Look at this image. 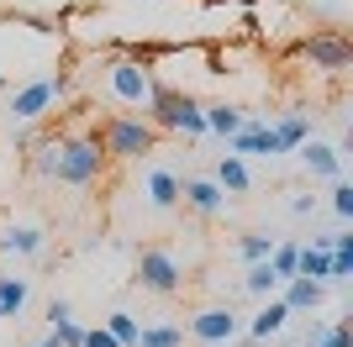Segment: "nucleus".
<instances>
[{
  "label": "nucleus",
  "mask_w": 353,
  "mask_h": 347,
  "mask_svg": "<svg viewBox=\"0 0 353 347\" xmlns=\"http://www.w3.org/2000/svg\"><path fill=\"white\" fill-rule=\"evenodd\" d=\"M37 169L59 185H95L105 174V153H101V137L95 132H69V137H53L43 143L37 153Z\"/></svg>",
  "instance_id": "obj_1"
},
{
  "label": "nucleus",
  "mask_w": 353,
  "mask_h": 347,
  "mask_svg": "<svg viewBox=\"0 0 353 347\" xmlns=\"http://www.w3.org/2000/svg\"><path fill=\"white\" fill-rule=\"evenodd\" d=\"M63 90H69V74L63 69H43L32 74V79H21V85H11V95H6V127H32V121H43L48 111H59Z\"/></svg>",
  "instance_id": "obj_2"
},
{
  "label": "nucleus",
  "mask_w": 353,
  "mask_h": 347,
  "mask_svg": "<svg viewBox=\"0 0 353 347\" xmlns=\"http://www.w3.org/2000/svg\"><path fill=\"white\" fill-rule=\"evenodd\" d=\"M95 137H101L105 163H132V158H148L159 147V132H153L148 116H105Z\"/></svg>",
  "instance_id": "obj_3"
},
{
  "label": "nucleus",
  "mask_w": 353,
  "mask_h": 347,
  "mask_svg": "<svg viewBox=\"0 0 353 347\" xmlns=\"http://www.w3.org/2000/svg\"><path fill=\"white\" fill-rule=\"evenodd\" d=\"M105 95H111V101L117 105H132V111H143L148 116V105L159 101V74L148 69L143 58H111V63H105Z\"/></svg>",
  "instance_id": "obj_4"
},
{
  "label": "nucleus",
  "mask_w": 353,
  "mask_h": 347,
  "mask_svg": "<svg viewBox=\"0 0 353 347\" xmlns=\"http://www.w3.org/2000/svg\"><path fill=\"white\" fill-rule=\"evenodd\" d=\"M153 132H174V137H206V111L201 101H190L185 90H159V101L148 105Z\"/></svg>",
  "instance_id": "obj_5"
},
{
  "label": "nucleus",
  "mask_w": 353,
  "mask_h": 347,
  "mask_svg": "<svg viewBox=\"0 0 353 347\" xmlns=\"http://www.w3.org/2000/svg\"><path fill=\"white\" fill-rule=\"evenodd\" d=\"M137 284L148 295H179L185 289V263L169 253V247H143L137 253Z\"/></svg>",
  "instance_id": "obj_6"
},
{
  "label": "nucleus",
  "mask_w": 353,
  "mask_h": 347,
  "mask_svg": "<svg viewBox=\"0 0 353 347\" xmlns=\"http://www.w3.org/2000/svg\"><path fill=\"white\" fill-rule=\"evenodd\" d=\"M306 63L322 74H343L353 63V43L338 32H316V37H306Z\"/></svg>",
  "instance_id": "obj_7"
},
{
  "label": "nucleus",
  "mask_w": 353,
  "mask_h": 347,
  "mask_svg": "<svg viewBox=\"0 0 353 347\" xmlns=\"http://www.w3.org/2000/svg\"><path fill=\"white\" fill-rule=\"evenodd\" d=\"M227 153L232 158H280V137L269 121H248L237 137H227Z\"/></svg>",
  "instance_id": "obj_8"
},
{
  "label": "nucleus",
  "mask_w": 353,
  "mask_h": 347,
  "mask_svg": "<svg viewBox=\"0 0 353 347\" xmlns=\"http://www.w3.org/2000/svg\"><path fill=\"white\" fill-rule=\"evenodd\" d=\"M237 332H243V321H237L227 305H211V311H201V316L190 321V337L201 347H221V342H232Z\"/></svg>",
  "instance_id": "obj_9"
},
{
  "label": "nucleus",
  "mask_w": 353,
  "mask_h": 347,
  "mask_svg": "<svg viewBox=\"0 0 353 347\" xmlns=\"http://www.w3.org/2000/svg\"><path fill=\"white\" fill-rule=\"evenodd\" d=\"M179 205L195 211V216H206V221H216L227 211V195L216 189V179H179Z\"/></svg>",
  "instance_id": "obj_10"
},
{
  "label": "nucleus",
  "mask_w": 353,
  "mask_h": 347,
  "mask_svg": "<svg viewBox=\"0 0 353 347\" xmlns=\"http://www.w3.org/2000/svg\"><path fill=\"white\" fill-rule=\"evenodd\" d=\"M143 200L153 205V211H174V205H179V174L153 163V169L143 174Z\"/></svg>",
  "instance_id": "obj_11"
},
{
  "label": "nucleus",
  "mask_w": 353,
  "mask_h": 347,
  "mask_svg": "<svg viewBox=\"0 0 353 347\" xmlns=\"http://www.w3.org/2000/svg\"><path fill=\"white\" fill-rule=\"evenodd\" d=\"M43 227H32V221H11V227L0 231V253L6 258H37L43 253Z\"/></svg>",
  "instance_id": "obj_12"
},
{
  "label": "nucleus",
  "mask_w": 353,
  "mask_h": 347,
  "mask_svg": "<svg viewBox=\"0 0 353 347\" xmlns=\"http://www.w3.org/2000/svg\"><path fill=\"white\" fill-rule=\"evenodd\" d=\"M295 153H301V163H306L311 174H322V179H332V185L343 179V153L332 143H301Z\"/></svg>",
  "instance_id": "obj_13"
},
{
  "label": "nucleus",
  "mask_w": 353,
  "mask_h": 347,
  "mask_svg": "<svg viewBox=\"0 0 353 347\" xmlns=\"http://www.w3.org/2000/svg\"><path fill=\"white\" fill-rule=\"evenodd\" d=\"M211 179H216V189L227 195V200H232V195H248V189H253L248 163L232 158V153H221V158H216V174H211Z\"/></svg>",
  "instance_id": "obj_14"
},
{
  "label": "nucleus",
  "mask_w": 353,
  "mask_h": 347,
  "mask_svg": "<svg viewBox=\"0 0 353 347\" xmlns=\"http://www.w3.org/2000/svg\"><path fill=\"white\" fill-rule=\"evenodd\" d=\"M285 321H290V311H285V300L274 295V300H264V305H259V316L248 321V337H253V342H269V337L285 332Z\"/></svg>",
  "instance_id": "obj_15"
},
{
  "label": "nucleus",
  "mask_w": 353,
  "mask_h": 347,
  "mask_svg": "<svg viewBox=\"0 0 353 347\" xmlns=\"http://www.w3.org/2000/svg\"><path fill=\"white\" fill-rule=\"evenodd\" d=\"M285 311H316V305H322V295H327V284H316V279H285Z\"/></svg>",
  "instance_id": "obj_16"
},
{
  "label": "nucleus",
  "mask_w": 353,
  "mask_h": 347,
  "mask_svg": "<svg viewBox=\"0 0 353 347\" xmlns=\"http://www.w3.org/2000/svg\"><path fill=\"white\" fill-rule=\"evenodd\" d=\"M206 111V132H216V137H237V132L248 127V116L237 111V105H227V101H211V105H201Z\"/></svg>",
  "instance_id": "obj_17"
},
{
  "label": "nucleus",
  "mask_w": 353,
  "mask_h": 347,
  "mask_svg": "<svg viewBox=\"0 0 353 347\" xmlns=\"http://www.w3.org/2000/svg\"><path fill=\"white\" fill-rule=\"evenodd\" d=\"M48 326H53V337H59L63 347H79V342H85V326L74 321L69 300H53V305H48Z\"/></svg>",
  "instance_id": "obj_18"
},
{
  "label": "nucleus",
  "mask_w": 353,
  "mask_h": 347,
  "mask_svg": "<svg viewBox=\"0 0 353 347\" xmlns=\"http://www.w3.org/2000/svg\"><path fill=\"white\" fill-rule=\"evenodd\" d=\"M274 137H280V153H295L301 143H311V116L306 111H290L274 121Z\"/></svg>",
  "instance_id": "obj_19"
},
{
  "label": "nucleus",
  "mask_w": 353,
  "mask_h": 347,
  "mask_svg": "<svg viewBox=\"0 0 353 347\" xmlns=\"http://www.w3.org/2000/svg\"><path fill=\"white\" fill-rule=\"evenodd\" d=\"M132 347H185V326L179 321H148Z\"/></svg>",
  "instance_id": "obj_20"
},
{
  "label": "nucleus",
  "mask_w": 353,
  "mask_h": 347,
  "mask_svg": "<svg viewBox=\"0 0 353 347\" xmlns=\"http://www.w3.org/2000/svg\"><path fill=\"white\" fill-rule=\"evenodd\" d=\"M32 300V279H16V274H0V311H6V321L21 316Z\"/></svg>",
  "instance_id": "obj_21"
},
{
  "label": "nucleus",
  "mask_w": 353,
  "mask_h": 347,
  "mask_svg": "<svg viewBox=\"0 0 353 347\" xmlns=\"http://www.w3.org/2000/svg\"><path fill=\"white\" fill-rule=\"evenodd\" d=\"M243 289H248V295H259V300H274V295H280V279H274V269H269V263H248Z\"/></svg>",
  "instance_id": "obj_22"
},
{
  "label": "nucleus",
  "mask_w": 353,
  "mask_h": 347,
  "mask_svg": "<svg viewBox=\"0 0 353 347\" xmlns=\"http://www.w3.org/2000/svg\"><path fill=\"white\" fill-rule=\"evenodd\" d=\"M101 326H105L111 337H117V347H132V342H137V332H143V321H137L132 311H111V316H105Z\"/></svg>",
  "instance_id": "obj_23"
},
{
  "label": "nucleus",
  "mask_w": 353,
  "mask_h": 347,
  "mask_svg": "<svg viewBox=\"0 0 353 347\" xmlns=\"http://www.w3.org/2000/svg\"><path fill=\"white\" fill-rule=\"evenodd\" d=\"M353 274V231H332V274L327 279H348Z\"/></svg>",
  "instance_id": "obj_24"
},
{
  "label": "nucleus",
  "mask_w": 353,
  "mask_h": 347,
  "mask_svg": "<svg viewBox=\"0 0 353 347\" xmlns=\"http://www.w3.org/2000/svg\"><path fill=\"white\" fill-rule=\"evenodd\" d=\"M274 242H280V237H269V231H243V242H237V253H243L248 263H269Z\"/></svg>",
  "instance_id": "obj_25"
},
{
  "label": "nucleus",
  "mask_w": 353,
  "mask_h": 347,
  "mask_svg": "<svg viewBox=\"0 0 353 347\" xmlns=\"http://www.w3.org/2000/svg\"><path fill=\"white\" fill-rule=\"evenodd\" d=\"M295 258H301V242H274V253H269V269H274V279H295Z\"/></svg>",
  "instance_id": "obj_26"
},
{
  "label": "nucleus",
  "mask_w": 353,
  "mask_h": 347,
  "mask_svg": "<svg viewBox=\"0 0 353 347\" xmlns=\"http://www.w3.org/2000/svg\"><path fill=\"white\" fill-rule=\"evenodd\" d=\"M311 347H348V326H343V321L316 326V332H311Z\"/></svg>",
  "instance_id": "obj_27"
},
{
  "label": "nucleus",
  "mask_w": 353,
  "mask_h": 347,
  "mask_svg": "<svg viewBox=\"0 0 353 347\" xmlns=\"http://www.w3.org/2000/svg\"><path fill=\"white\" fill-rule=\"evenodd\" d=\"M332 211H338V221H353V185L348 179L332 185Z\"/></svg>",
  "instance_id": "obj_28"
},
{
  "label": "nucleus",
  "mask_w": 353,
  "mask_h": 347,
  "mask_svg": "<svg viewBox=\"0 0 353 347\" xmlns=\"http://www.w3.org/2000/svg\"><path fill=\"white\" fill-rule=\"evenodd\" d=\"M79 347H117V337L105 332V326H90V332H85V342H79Z\"/></svg>",
  "instance_id": "obj_29"
},
{
  "label": "nucleus",
  "mask_w": 353,
  "mask_h": 347,
  "mask_svg": "<svg viewBox=\"0 0 353 347\" xmlns=\"http://www.w3.org/2000/svg\"><path fill=\"white\" fill-rule=\"evenodd\" d=\"M32 347H63V342H59V337H53V332H48L43 342H32Z\"/></svg>",
  "instance_id": "obj_30"
},
{
  "label": "nucleus",
  "mask_w": 353,
  "mask_h": 347,
  "mask_svg": "<svg viewBox=\"0 0 353 347\" xmlns=\"http://www.w3.org/2000/svg\"><path fill=\"white\" fill-rule=\"evenodd\" d=\"M0 321H6V311H0Z\"/></svg>",
  "instance_id": "obj_31"
}]
</instances>
